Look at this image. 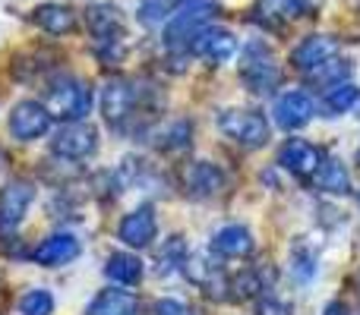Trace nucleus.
Masks as SVG:
<instances>
[{"label":"nucleus","instance_id":"1","mask_svg":"<svg viewBox=\"0 0 360 315\" xmlns=\"http://www.w3.org/2000/svg\"><path fill=\"white\" fill-rule=\"evenodd\" d=\"M212 16H215V6L209 0H190L186 6H180L174 16L165 25V48L168 51H190L193 38L202 29H209Z\"/></svg>","mask_w":360,"mask_h":315},{"label":"nucleus","instance_id":"2","mask_svg":"<svg viewBox=\"0 0 360 315\" xmlns=\"http://www.w3.org/2000/svg\"><path fill=\"white\" fill-rule=\"evenodd\" d=\"M240 79L253 95H269L278 88L281 67L275 63L272 51L259 41H250L240 54Z\"/></svg>","mask_w":360,"mask_h":315},{"label":"nucleus","instance_id":"3","mask_svg":"<svg viewBox=\"0 0 360 315\" xmlns=\"http://www.w3.org/2000/svg\"><path fill=\"white\" fill-rule=\"evenodd\" d=\"M44 107L51 111V117L60 120H82L92 107V88L82 79L73 76H60L51 82L48 95H44Z\"/></svg>","mask_w":360,"mask_h":315},{"label":"nucleus","instance_id":"4","mask_svg":"<svg viewBox=\"0 0 360 315\" xmlns=\"http://www.w3.org/2000/svg\"><path fill=\"white\" fill-rule=\"evenodd\" d=\"M215 123L231 142H237L247 152L262 149L269 142V120L259 111H240V107L237 111H221Z\"/></svg>","mask_w":360,"mask_h":315},{"label":"nucleus","instance_id":"5","mask_svg":"<svg viewBox=\"0 0 360 315\" xmlns=\"http://www.w3.org/2000/svg\"><path fill=\"white\" fill-rule=\"evenodd\" d=\"M86 22L92 29L95 41H98V51L105 57H120V48H124V29H120V10L111 4H98L86 10Z\"/></svg>","mask_w":360,"mask_h":315},{"label":"nucleus","instance_id":"6","mask_svg":"<svg viewBox=\"0 0 360 315\" xmlns=\"http://www.w3.org/2000/svg\"><path fill=\"white\" fill-rule=\"evenodd\" d=\"M51 149H54V155L63 158V161L89 158L95 149H98V133H95V126L82 123V120H70V123L51 139Z\"/></svg>","mask_w":360,"mask_h":315},{"label":"nucleus","instance_id":"7","mask_svg":"<svg viewBox=\"0 0 360 315\" xmlns=\"http://www.w3.org/2000/svg\"><path fill=\"white\" fill-rule=\"evenodd\" d=\"M51 130V111L41 101H19L10 111V133L19 142H32V139L44 136Z\"/></svg>","mask_w":360,"mask_h":315},{"label":"nucleus","instance_id":"8","mask_svg":"<svg viewBox=\"0 0 360 315\" xmlns=\"http://www.w3.org/2000/svg\"><path fill=\"white\" fill-rule=\"evenodd\" d=\"M184 272H186V278H190L193 284L205 293V297H212V300L228 297L231 281L224 278V272L218 268V262H212V255H205V253L202 255H190V259L184 262Z\"/></svg>","mask_w":360,"mask_h":315},{"label":"nucleus","instance_id":"9","mask_svg":"<svg viewBox=\"0 0 360 315\" xmlns=\"http://www.w3.org/2000/svg\"><path fill=\"white\" fill-rule=\"evenodd\" d=\"M190 51L196 57H202L205 63H212V67H221L237 54V38L228 29H202L193 38Z\"/></svg>","mask_w":360,"mask_h":315},{"label":"nucleus","instance_id":"10","mask_svg":"<svg viewBox=\"0 0 360 315\" xmlns=\"http://www.w3.org/2000/svg\"><path fill=\"white\" fill-rule=\"evenodd\" d=\"M313 114H316V101L310 98L307 92H288L278 98V105H275V123L281 126V130H304L307 123L313 120Z\"/></svg>","mask_w":360,"mask_h":315},{"label":"nucleus","instance_id":"11","mask_svg":"<svg viewBox=\"0 0 360 315\" xmlns=\"http://www.w3.org/2000/svg\"><path fill=\"white\" fill-rule=\"evenodd\" d=\"M323 158H326L323 149L304 142V139H288L278 152V164L285 167V170H291L294 177H313L316 167L323 164Z\"/></svg>","mask_w":360,"mask_h":315},{"label":"nucleus","instance_id":"12","mask_svg":"<svg viewBox=\"0 0 360 315\" xmlns=\"http://www.w3.org/2000/svg\"><path fill=\"white\" fill-rule=\"evenodd\" d=\"M313 0H259V4L253 6L256 13V22L266 25V29H285L288 22H294L297 16H304V13H310Z\"/></svg>","mask_w":360,"mask_h":315},{"label":"nucleus","instance_id":"13","mask_svg":"<svg viewBox=\"0 0 360 315\" xmlns=\"http://www.w3.org/2000/svg\"><path fill=\"white\" fill-rule=\"evenodd\" d=\"M32 199H35V189L22 180H13L0 189V230H13L19 221L25 217Z\"/></svg>","mask_w":360,"mask_h":315},{"label":"nucleus","instance_id":"14","mask_svg":"<svg viewBox=\"0 0 360 315\" xmlns=\"http://www.w3.org/2000/svg\"><path fill=\"white\" fill-rule=\"evenodd\" d=\"M155 234H158V221H155V208H152V205H143V208L130 211V215L120 221V240L133 249L152 246Z\"/></svg>","mask_w":360,"mask_h":315},{"label":"nucleus","instance_id":"15","mask_svg":"<svg viewBox=\"0 0 360 315\" xmlns=\"http://www.w3.org/2000/svg\"><path fill=\"white\" fill-rule=\"evenodd\" d=\"M133 101H136V88L124 79H114L101 88V114L111 126H120L133 111Z\"/></svg>","mask_w":360,"mask_h":315},{"label":"nucleus","instance_id":"16","mask_svg":"<svg viewBox=\"0 0 360 315\" xmlns=\"http://www.w3.org/2000/svg\"><path fill=\"white\" fill-rule=\"evenodd\" d=\"M335 54H338V41L332 35H307L304 41L291 51V63L300 69V73H310L313 67L326 63Z\"/></svg>","mask_w":360,"mask_h":315},{"label":"nucleus","instance_id":"17","mask_svg":"<svg viewBox=\"0 0 360 315\" xmlns=\"http://www.w3.org/2000/svg\"><path fill=\"white\" fill-rule=\"evenodd\" d=\"M184 186L193 199H212L224 189V173L209 161H196V164H186Z\"/></svg>","mask_w":360,"mask_h":315},{"label":"nucleus","instance_id":"18","mask_svg":"<svg viewBox=\"0 0 360 315\" xmlns=\"http://www.w3.org/2000/svg\"><path fill=\"white\" fill-rule=\"evenodd\" d=\"M76 255H79V240L73 234H54L32 253V262L41 268H57V265L73 262Z\"/></svg>","mask_w":360,"mask_h":315},{"label":"nucleus","instance_id":"19","mask_svg":"<svg viewBox=\"0 0 360 315\" xmlns=\"http://www.w3.org/2000/svg\"><path fill=\"white\" fill-rule=\"evenodd\" d=\"M253 234H250L243 224H231V227H221L215 236H212V253L224 255V259H243V255L253 253Z\"/></svg>","mask_w":360,"mask_h":315},{"label":"nucleus","instance_id":"20","mask_svg":"<svg viewBox=\"0 0 360 315\" xmlns=\"http://www.w3.org/2000/svg\"><path fill=\"white\" fill-rule=\"evenodd\" d=\"M313 186L323 192H332V196H345L351 189V173L338 158H323V164L313 173Z\"/></svg>","mask_w":360,"mask_h":315},{"label":"nucleus","instance_id":"21","mask_svg":"<svg viewBox=\"0 0 360 315\" xmlns=\"http://www.w3.org/2000/svg\"><path fill=\"white\" fill-rule=\"evenodd\" d=\"M105 274L108 281H114L120 287H136L139 278H143V262L133 253H114L105 265Z\"/></svg>","mask_w":360,"mask_h":315},{"label":"nucleus","instance_id":"22","mask_svg":"<svg viewBox=\"0 0 360 315\" xmlns=\"http://www.w3.org/2000/svg\"><path fill=\"white\" fill-rule=\"evenodd\" d=\"M32 19H35V25L44 29L48 35H67V32L73 29V10H70V6H60V4L35 6Z\"/></svg>","mask_w":360,"mask_h":315},{"label":"nucleus","instance_id":"23","mask_svg":"<svg viewBox=\"0 0 360 315\" xmlns=\"http://www.w3.org/2000/svg\"><path fill=\"white\" fill-rule=\"evenodd\" d=\"M136 306V297L127 290H101L98 297L89 303L86 315H130Z\"/></svg>","mask_w":360,"mask_h":315},{"label":"nucleus","instance_id":"24","mask_svg":"<svg viewBox=\"0 0 360 315\" xmlns=\"http://www.w3.org/2000/svg\"><path fill=\"white\" fill-rule=\"evenodd\" d=\"M357 101H360V92L354 82H335V86H329L323 95V107L329 111V117H338V114L351 111Z\"/></svg>","mask_w":360,"mask_h":315},{"label":"nucleus","instance_id":"25","mask_svg":"<svg viewBox=\"0 0 360 315\" xmlns=\"http://www.w3.org/2000/svg\"><path fill=\"white\" fill-rule=\"evenodd\" d=\"M228 290H231L228 293L231 300H253L266 290V278H262V272H256V268H247V272H240L237 278H231Z\"/></svg>","mask_w":360,"mask_h":315},{"label":"nucleus","instance_id":"26","mask_svg":"<svg viewBox=\"0 0 360 315\" xmlns=\"http://www.w3.org/2000/svg\"><path fill=\"white\" fill-rule=\"evenodd\" d=\"M345 76H348V63L335 60V57H329L326 63H319V67H313L310 73H307V79L313 82V86H335V82H345Z\"/></svg>","mask_w":360,"mask_h":315},{"label":"nucleus","instance_id":"27","mask_svg":"<svg viewBox=\"0 0 360 315\" xmlns=\"http://www.w3.org/2000/svg\"><path fill=\"white\" fill-rule=\"evenodd\" d=\"M19 312L22 315H51L54 312V297H51L44 287L29 290L22 300H19Z\"/></svg>","mask_w":360,"mask_h":315},{"label":"nucleus","instance_id":"28","mask_svg":"<svg viewBox=\"0 0 360 315\" xmlns=\"http://www.w3.org/2000/svg\"><path fill=\"white\" fill-rule=\"evenodd\" d=\"M180 0H143L139 4V22L143 25H158L168 19V13H174Z\"/></svg>","mask_w":360,"mask_h":315},{"label":"nucleus","instance_id":"29","mask_svg":"<svg viewBox=\"0 0 360 315\" xmlns=\"http://www.w3.org/2000/svg\"><path fill=\"white\" fill-rule=\"evenodd\" d=\"M155 315H190V309H186L180 300H158Z\"/></svg>","mask_w":360,"mask_h":315},{"label":"nucleus","instance_id":"30","mask_svg":"<svg viewBox=\"0 0 360 315\" xmlns=\"http://www.w3.org/2000/svg\"><path fill=\"white\" fill-rule=\"evenodd\" d=\"M256 315H294L288 303H278V300H266V303L256 309Z\"/></svg>","mask_w":360,"mask_h":315},{"label":"nucleus","instance_id":"31","mask_svg":"<svg viewBox=\"0 0 360 315\" xmlns=\"http://www.w3.org/2000/svg\"><path fill=\"white\" fill-rule=\"evenodd\" d=\"M323 315H348V306H345L342 300H332V303L323 309Z\"/></svg>","mask_w":360,"mask_h":315},{"label":"nucleus","instance_id":"32","mask_svg":"<svg viewBox=\"0 0 360 315\" xmlns=\"http://www.w3.org/2000/svg\"><path fill=\"white\" fill-rule=\"evenodd\" d=\"M130 315H139V309H133V312H130Z\"/></svg>","mask_w":360,"mask_h":315},{"label":"nucleus","instance_id":"33","mask_svg":"<svg viewBox=\"0 0 360 315\" xmlns=\"http://www.w3.org/2000/svg\"><path fill=\"white\" fill-rule=\"evenodd\" d=\"M357 164H360V152H357Z\"/></svg>","mask_w":360,"mask_h":315},{"label":"nucleus","instance_id":"34","mask_svg":"<svg viewBox=\"0 0 360 315\" xmlns=\"http://www.w3.org/2000/svg\"><path fill=\"white\" fill-rule=\"evenodd\" d=\"M357 199H360V196H357Z\"/></svg>","mask_w":360,"mask_h":315}]
</instances>
